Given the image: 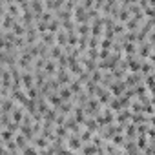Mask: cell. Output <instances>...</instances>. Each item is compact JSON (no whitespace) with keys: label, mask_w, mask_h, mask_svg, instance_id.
<instances>
[{"label":"cell","mask_w":155,"mask_h":155,"mask_svg":"<svg viewBox=\"0 0 155 155\" xmlns=\"http://www.w3.org/2000/svg\"><path fill=\"white\" fill-rule=\"evenodd\" d=\"M139 68H140V64L137 60H130V69L131 71H139Z\"/></svg>","instance_id":"cell-1"},{"label":"cell","mask_w":155,"mask_h":155,"mask_svg":"<svg viewBox=\"0 0 155 155\" xmlns=\"http://www.w3.org/2000/svg\"><path fill=\"white\" fill-rule=\"evenodd\" d=\"M88 31H90V26H84V24H82V26H79V33H82V35H86Z\"/></svg>","instance_id":"cell-2"},{"label":"cell","mask_w":155,"mask_h":155,"mask_svg":"<svg viewBox=\"0 0 155 155\" xmlns=\"http://www.w3.org/2000/svg\"><path fill=\"white\" fill-rule=\"evenodd\" d=\"M144 13H146L148 17H155V9H153V8H146V9H144Z\"/></svg>","instance_id":"cell-3"}]
</instances>
